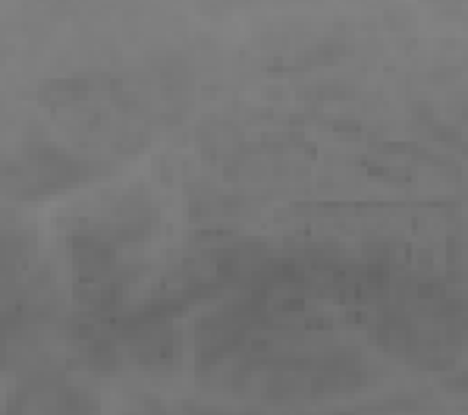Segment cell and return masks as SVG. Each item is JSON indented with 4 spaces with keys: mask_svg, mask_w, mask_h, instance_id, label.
Masks as SVG:
<instances>
[{
    "mask_svg": "<svg viewBox=\"0 0 468 415\" xmlns=\"http://www.w3.org/2000/svg\"><path fill=\"white\" fill-rule=\"evenodd\" d=\"M4 415H101V406L89 390L48 381L13 393Z\"/></svg>",
    "mask_w": 468,
    "mask_h": 415,
    "instance_id": "cell-1",
    "label": "cell"
}]
</instances>
